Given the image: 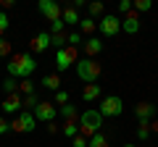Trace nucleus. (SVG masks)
I'll use <instances>...</instances> for the list:
<instances>
[{
    "instance_id": "f8f14e48",
    "label": "nucleus",
    "mask_w": 158,
    "mask_h": 147,
    "mask_svg": "<svg viewBox=\"0 0 158 147\" xmlns=\"http://www.w3.org/2000/svg\"><path fill=\"white\" fill-rule=\"evenodd\" d=\"M121 29H124L127 34H137L140 32V13H127V16H121Z\"/></svg>"
},
{
    "instance_id": "39448f33",
    "label": "nucleus",
    "mask_w": 158,
    "mask_h": 147,
    "mask_svg": "<svg viewBox=\"0 0 158 147\" xmlns=\"http://www.w3.org/2000/svg\"><path fill=\"white\" fill-rule=\"evenodd\" d=\"M121 110H124V102H121L118 95H108L100 100V116L103 118H116V116H121Z\"/></svg>"
},
{
    "instance_id": "ddd939ff",
    "label": "nucleus",
    "mask_w": 158,
    "mask_h": 147,
    "mask_svg": "<svg viewBox=\"0 0 158 147\" xmlns=\"http://www.w3.org/2000/svg\"><path fill=\"white\" fill-rule=\"evenodd\" d=\"M153 113H156V105H153V102H137V105H135L137 121H150Z\"/></svg>"
},
{
    "instance_id": "cd10ccee",
    "label": "nucleus",
    "mask_w": 158,
    "mask_h": 147,
    "mask_svg": "<svg viewBox=\"0 0 158 147\" xmlns=\"http://www.w3.org/2000/svg\"><path fill=\"white\" fill-rule=\"evenodd\" d=\"M8 26H11V21H8V13H6V11H0V37L8 32Z\"/></svg>"
},
{
    "instance_id": "c85d7f7f",
    "label": "nucleus",
    "mask_w": 158,
    "mask_h": 147,
    "mask_svg": "<svg viewBox=\"0 0 158 147\" xmlns=\"http://www.w3.org/2000/svg\"><path fill=\"white\" fill-rule=\"evenodd\" d=\"M21 102H24V108H37L40 105V100H37V95H27V97H21Z\"/></svg>"
},
{
    "instance_id": "f704fd0d",
    "label": "nucleus",
    "mask_w": 158,
    "mask_h": 147,
    "mask_svg": "<svg viewBox=\"0 0 158 147\" xmlns=\"http://www.w3.org/2000/svg\"><path fill=\"white\" fill-rule=\"evenodd\" d=\"M56 131H58V124H56V121H50V124H48V134H56Z\"/></svg>"
},
{
    "instance_id": "2f4dec72",
    "label": "nucleus",
    "mask_w": 158,
    "mask_h": 147,
    "mask_svg": "<svg viewBox=\"0 0 158 147\" xmlns=\"http://www.w3.org/2000/svg\"><path fill=\"white\" fill-rule=\"evenodd\" d=\"M71 147H90V139L82 137V134H77V137L71 139Z\"/></svg>"
},
{
    "instance_id": "a211bd4d",
    "label": "nucleus",
    "mask_w": 158,
    "mask_h": 147,
    "mask_svg": "<svg viewBox=\"0 0 158 147\" xmlns=\"http://www.w3.org/2000/svg\"><path fill=\"white\" fill-rule=\"evenodd\" d=\"M95 29H98V21H95V18L87 16V18H82V21H79V34H92Z\"/></svg>"
},
{
    "instance_id": "7ed1b4c3",
    "label": "nucleus",
    "mask_w": 158,
    "mask_h": 147,
    "mask_svg": "<svg viewBox=\"0 0 158 147\" xmlns=\"http://www.w3.org/2000/svg\"><path fill=\"white\" fill-rule=\"evenodd\" d=\"M100 126H103V116H100V110H95V108H87L85 113L79 116V134L87 137V139H90L92 134H98Z\"/></svg>"
},
{
    "instance_id": "a878e982",
    "label": "nucleus",
    "mask_w": 158,
    "mask_h": 147,
    "mask_svg": "<svg viewBox=\"0 0 158 147\" xmlns=\"http://www.w3.org/2000/svg\"><path fill=\"white\" fill-rule=\"evenodd\" d=\"M58 110H61V116L66 121H77V108L74 105H63V108H58Z\"/></svg>"
},
{
    "instance_id": "f03ea898",
    "label": "nucleus",
    "mask_w": 158,
    "mask_h": 147,
    "mask_svg": "<svg viewBox=\"0 0 158 147\" xmlns=\"http://www.w3.org/2000/svg\"><path fill=\"white\" fill-rule=\"evenodd\" d=\"M74 71H77V76L85 84H95L98 79H100V63L95 61V58H79L77 63H74Z\"/></svg>"
},
{
    "instance_id": "9b49d317",
    "label": "nucleus",
    "mask_w": 158,
    "mask_h": 147,
    "mask_svg": "<svg viewBox=\"0 0 158 147\" xmlns=\"http://www.w3.org/2000/svg\"><path fill=\"white\" fill-rule=\"evenodd\" d=\"M29 47H32V53H45L50 47V32H37L29 42Z\"/></svg>"
},
{
    "instance_id": "20e7f679",
    "label": "nucleus",
    "mask_w": 158,
    "mask_h": 147,
    "mask_svg": "<svg viewBox=\"0 0 158 147\" xmlns=\"http://www.w3.org/2000/svg\"><path fill=\"white\" fill-rule=\"evenodd\" d=\"M34 129H37V118H34V113L21 110L19 116H13L11 131H16V134H29V131H34Z\"/></svg>"
},
{
    "instance_id": "2eb2a0df",
    "label": "nucleus",
    "mask_w": 158,
    "mask_h": 147,
    "mask_svg": "<svg viewBox=\"0 0 158 147\" xmlns=\"http://www.w3.org/2000/svg\"><path fill=\"white\" fill-rule=\"evenodd\" d=\"M100 50H103L100 37H87V40H85V53H87V58H95Z\"/></svg>"
},
{
    "instance_id": "393cba45",
    "label": "nucleus",
    "mask_w": 158,
    "mask_h": 147,
    "mask_svg": "<svg viewBox=\"0 0 158 147\" xmlns=\"http://www.w3.org/2000/svg\"><path fill=\"white\" fill-rule=\"evenodd\" d=\"M19 89H21L24 97H27V95H34V81H32V79H21V81H19Z\"/></svg>"
},
{
    "instance_id": "1a4fd4ad",
    "label": "nucleus",
    "mask_w": 158,
    "mask_h": 147,
    "mask_svg": "<svg viewBox=\"0 0 158 147\" xmlns=\"http://www.w3.org/2000/svg\"><path fill=\"white\" fill-rule=\"evenodd\" d=\"M56 116H58L56 102H45V100H40V105L34 108V118H37V121H45V124H50V121H56Z\"/></svg>"
},
{
    "instance_id": "c9c22d12",
    "label": "nucleus",
    "mask_w": 158,
    "mask_h": 147,
    "mask_svg": "<svg viewBox=\"0 0 158 147\" xmlns=\"http://www.w3.org/2000/svg\"><path fill=\"white\" fill-rule=\"evenodd\" d=\"M71 6H74V8H77V11H79V8H85L87 3H85V0H71Z\"/></svg>"
},
{
    "instance_id": "bb28decb",
    "label": "nucleus",
    "mask_w": 158,
    "mask_h": 147,
    "mask_svg": "<svg viewBox=\"0 0 158 147\" xmlns=\"http://www.w3.org/2000/svg\"><path fill=\"white\" fill-rule=\"evenodd\" d=\"M11 55V42L6 37H0V58H8Z\"/></svg>"
},
{
    "instance_id": "4be33fe9",
    "label": "nucleus",
    "mask_w": 158,
    "mask_h": 147,
    "mask_svg": "<svg viewBox=\"0 0 158 147\" xmlns=\"http://www.w3.org/2000/svg\"><path fill=\"white\" fill-rule=\"evenodd\" d=\"M63 134L74 139V137L79 134V121H66V124H63Z\"/></svg>"
},
{
    "instance_id": "aec40b11",
    "label": "nucleus",
    "mask_w": 158,
    "mask_h": 147,
    "mask_svg": "<svg viewBox=\"0 0 158 147\" xmlns=\"http://www.w3.org/2000/svg\"><path fill=\"white\" fill-rule=\"evenodd\" d=\"M90 147H108V137L103 134V131L92 134V137H90Z\"/></svg>"
},
{
    "instance_id": "5701e85b",
    "label": "nucleus",
    "mask_w": 158,
    "mask_h": 147,
    "mask_svg": "<svg viewBox=\"0 0 158 147\" xmlns=\"http://www.w3.org/2000/svg\"><path fill=\"white\" fill-rule=\"evenodd\" d=\"M150 8H153L150 0H135V3H132V11L135 13H145V11H150Z\"/></svg>"
},
{
    "instance_id": "f257e3e1",
    "label": "nucleus",
    "mask_w": 158,
    "mask_h": 147,
    "mask_svg": "<svg viewBox=\"0 0 158 147\" xmlns=\"http://www.w3.org/2000/svg\"><path fill=\"white\" fill-rule=\"evenodd\" d=\"M8 76H13V79H29L34 74V68H37V61H34L32 53H16V55H11V63H8Z\"/></svg>"
},
{
    "instance_id": "9d476101",
    "label": "nucleus",
    "mask_w": 158,
    "mask_h": 147,
    "mask_svg": "<svg viewBox=\"0 0 158 147\" xmlns=\"http://www.w3.org/2000/svg\"><path fill=\"white\" fill-rule=\"evenodd\" d=\"M3 113H11V116H19L24 110V102H21V95H6V100L0 102Z\"/></svg>"
},
{
    "instance_id": "c756f323",
    "label": "nucleus",
    "mask_w": 158,
    "mask_h": 147,
    "mask_svg": "<svg viewBox=\"0 0 158 147\" xmlns=\"http://www.w3.org/2000/svg\"><path fill=\"white\" fill-rule=\"evenodd\" d=\"M58 105H61V108H63V105H69V92H63V89H58V92H56V108H58Z\"/></svg>"
},
{
    "instance_id": "72a5a7b5",
    "label": "nucleus",
    "mask_w": 158,
    "mask_h": 147,
    "mask_svg": "<svg viewBox=\"0 0 158 147\" xmlns=\"http://www.w3.org/2000/svg\"><path fill=\"white\" fill-rule=\"evenodd\" d=\"M8 131H11V121H6L3 116H0V137H3V134H8Z\"/></svg>"
},
{
    "instance_id": "473e14b6",
    "label": "nucleus",
    "mask_w": 158,
    "mask_h": 147,
    "mask_svg": "<svg viewBox=\"0 0 158 147\" xmlns=\"http://www.w3.org/2000/svg\"><path fill=\"white\" fill-rule=\"evenodd\" d=\"M118 13H121V16L132 13V0H118Z\"/></svg>"
},
{
    "instance_id": "423d86ee",
    "label": "nucleus",
    "mask_w": 158,
    "mask_h": 147,
    "mask_svg": "<svg viewBox=\"0 0 158 147\" xmlns=\"http://www.w3.org/2000/svg\"><path fill=\"white\" fill-rule=\"evenodd\" d=\"M77 61H79L77 47L66 45V47H61V50H56V66H58V71H66V68H71Z\"/></svg>"
},
{
    "instance_id": "4c0bfd02",
    "label": "nucleus",
    "mask_w": 158,
    "mask_h": 147,
    "mask_svg": "<svg viewBox=\"0 0 158 147\" xmlns=\"http://www.w3.org/2000/svg\"><path fill=\"white\" fill-rule=\"evenodd\" d=\"M121 147H137V145H121Z\"/></svg>"
},
{
    "instance_id": "0eeeda50",
    "label": "nucleus",
    "mask_w": 158,
    "mask_h": 147,
    "mask_svg": "<svg viewBox=\"0 0 158 147\" xmlns=\"http://www.w3.org/2000/svg\"><path fill=\"white\" fill-rule=\"evenodd\" d=\"M98 26H100V34H103V37H116V34L121 32V18L106 13V16L98 21Z\"/></svg>"
},
{
    "instance_id": "b1692460",
    "label": "nucleus",
    "mask_w": 158,
    "mask_h": 147,
    "mask_svg": "<svg viewBox=\"0 0 158 147\" xmlns=\"http://www.w3.org/2000/svg\"><path fill=\"white\" fill-rule=\"evenodd\" d=\"M87 8H90V18H95V16H106V13H103V11H106V6H103V3H98V0H95V3H90V6H87Z\"/></svg>"
},
{
    "instance_id": "f3484780",
    "label": "nucleus",
    "mask_w": 158,
    "mask_h": 147,
    "mask_svg": "<svg viewBox=\"0 0 158 147\" xmlns=\"http://www.w3.org/2000/svg\"><path fill=\"white\" fill-rule=\"evenodd\" d=\"M61 76H58V74H48V76H42V87H45V89H53V92H58L61 89Z\"/></svg>"
},
{
    "instance_id": "4468645a",
    "label": "nucleus",
    "mask_w": 158,
    "mask_h": 147,
    "mask_svg": "<svg viewBox=\"0 0 158 147\" xmlns=\"http://www.w3.org/2000/svg\"><path fill=\"white\" fill-rule=\"evenodd\" d=\"M61 18H63V24H66V26H79V21H82V18H79V11H77L74 6H66V8H63Z\"/></svg>"
},
{
    "instance_id": "7c9ffc66",
    "label": "nucleus",
    "mask_w": 158,
    "mask_h": 147,
    "mask_svg": "<svg viewBox=\"0 0 158 147\" xmlns=\"http://www.w3.org/2000/svg\"><path fill=\"white\" fill-rule=\"evenodd\" d=\"M69 45H71V47H79V45H85L82 34H79V32H71V34H69Z\"/></svg>"
},
{
    "instance_id": "6ab92c4d",
    "label": "nucleus",
    "mask_w": 158,
    "mask_h": 147,
    "mask_svg": "<svg viewBox=\"0 0 158 147\" xmlns=\"http://www.w3.org/2000/svg\"><path fill=\"white\" fill-rule=\"evenodd\" d=\"M3 89H6V95H19V79L6 76V81H3Z\"/></svg>"
},
{
    "instance_id": "412c9836",
    "label": "nucleus",
    "mask_w": 158,
    "mask_h": 147,
    "mask_svg": "<svg viewBox=\"0 0 158 147\" xmlns=\"http://www.w3.org/2000/svg\"><path fill=\"white\" fill-rule=\"evenodd\" d=\"M150 134H153V129H150V121H140V126H137V137H140V139L145 142Z\"/></svg>"
},
{
    "instance_id": "dca6fc26",
    "label": "nucleus",
    "mask_w": 158,
    "mask_h": 147,
    "mask_svg": "<svg viewBox=\"0 0 158 147\" xmlns=\"http://www.w3.org/2000/svg\"><path fill=\"white\" fill-rule=\"evenodd\" d=\"M98 97H100V84H87L85 92H82V100L92 102V100H98Z\"/></svg>"
},
{
    "instance_id": "6e6552de",
    "label": "nucleus",
    "mask_w": 158,
    "mask_h": 147,
    "mask_svg": "<svg viewBox=\"0 0 158 147\" xmlns=\"http://www.w3.org/2000/svg\"><path fill=\"white\" fill-rule=\"evenodd\" d=\"M37 8H40V13H42V16H45L50 24L61 21V13H63V8L58 6L56 0H40V3H37Z\"/></svg>"
},
{
    "instance_id": "e433bc0d",
    "label": "nucleus",
    "mask_w": 158,
    "mask_h": 147,
    "mask_svg": "<svg viewBox=\"0 0 158 147\" xmlns=\"http://www.w3.org/2000/svg\"><path fill=\"white\" fill-rule=\"evenodd\" d=\"M150 129H153V131H156V134H158V118H156V121H153V124H150Z\"/></svg>"
}]
</instances>
